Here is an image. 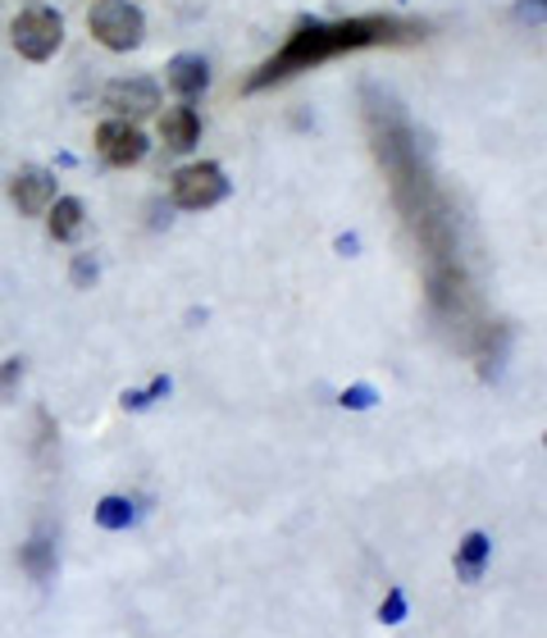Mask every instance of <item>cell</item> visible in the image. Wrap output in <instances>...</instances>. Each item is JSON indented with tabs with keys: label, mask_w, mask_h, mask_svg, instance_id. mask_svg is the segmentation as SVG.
Returning a JSON list of instances; mask_svg holds the SVG:
<instances>
[{
	"label": "cell",
	"mask_w": 547,
	"mask_h": 638,
	"mask_svg": "<svg viewBox=\"0 0 547 638\" xmlns=\"http://www.w3.org/2000/svg\"><path fill=\"white\" fill-rule=\"evenodd\" d=\"M429 28L420 19H402V14H356V19H337V23H320V19H306L288 33L274 56L260 64L251 79H247V92H265L274 83H288L297 73L316 69L324 60H337V56H352V50H370V46H406V41H420Z\"/></svg>",
	"instance_id": "obj_1"
},
{
	"label": "cell",
	"mask_w": 547,
	"mask_h": 638,
	"mask_svg": "<svg viewBox=\"0 0 547 638\" xmlns=\"http://www.w3.org/2000/svg\"><path fill=\"white\" fill-rule=\"evenodd\" d=\"M87 28L92 37L106 46V50H138L146 37V14L133 5V0H96L92 14H87Z\"/></svg>",
	"instance_id": "obj_2"
},
{
	"label": "cell",
	"mask_w": 547,
	"mask_h": 638,
	"mask_svg": "<svg viewBox=\"0 0 547 638\" xmlns=\"http://www.w3.org/2000/svg\"><path fill=\"white\" fill-rule=\"evenodd\" d=\"M10 41L23 60H33V64H46L56 50L64 46V19L56 10H46V5H33V10H23L14 19V28H10Z\"/></svg>",
	"instance_id": "obj_3"
},
{
	"label": "cell",
	"mask_w": 547,
	"mask_h": 638,
	"mask_svg": "<svg viewBox=\"0 0 547 638\" xmlns=\"http://www.w3.org/2000/svg\"><path fill=\"white\" fill-rule=\"evenodd\" d=\"M169 196L178 210H211L228 196V178L215 160H197V165H182L169 178Z\"/></svg>",
	"instance_id": "obj_4"
},
{
	"label": "cell",
	"mask_w": 547,
	"mask_h": 638,
	"mask_svg": "<svg viewBox=\"0 0 547 638\" xmlns=\"http://www.w3.org/2000/svg\"><path fill=\"white\" fill-rule=\"evenodd\" d=\"M96 151H100V160L115 165V169H133L146 160V133L133 123V119H106L96 128Z\"/></svg>",
	"instance_id": "obj_5"
},
{
	"label": "cell",
	"mask_w": 547,
	"mask_h": 638,
	"mask_svg": "<svg viewBox=\"0 0 547 638\" xmlns=\"http://www.w3.org/2000/svg\"><path fill=\"white\" fill-rule=\"evenodd\" d=\"M100 100H106V110H115V119H146L160 110V87L151 79H115Z\"/></svg>",
	"instance_id": "obj_6"
},
{
	"label": "cell",
	"mask_w": 547,
	"mask_h": 638,
	"mask_svg": "<svg viewBox=\"0 0 547 638\" xmlns=\"http://www.w3.org/2000/svg\"><path fill=\"white\" fill-rule=\"evenodd\" d=\"M10 201L23 215H41L50 201H56V173L46 169H23L10 178Z\"/></svg>",
	"instance_id": "obj_7"
},
{
	"label": "cell",
	"mask_w": 547,
	"mask_h": 638,
	"mask_svg": "<svg viewBox=\"0 0 547 638\" xmlns=\"http://www.w3.org/2000/svg\"><path fill=\"white\" fill-rule=\"evenodd\" d=\"M160 137H165L169 151L188 156V151L201 142V115L188 106V100H182V106H174V110H165L160 115Z\"/></svg>",
	"instance_id": "obj_8"
},
{
	"label": "cell",
	"mask_w": 547,
	"mask_h": 638,
	"mask_svg": "<svg viewBox=\"0 0 547 638\" xmlns=\"http://www.w3.org/2000/svg\"><path fill=\"white\" fill-rule=\"evenodd\" d=\"M165 83L182 100H192V96H201L205 87H211V64H205L201 56H192V50H188V56H174L169 69H165Z\"/></svg>",
	"instance_id": "obj_9"
},
{
	"label": "cell",
	"mask_w": 547,
	"mask_h": 638,
	"mask_svg": "<svg viewBox=\"0 0 547 638\" xmlns=\"http://www.w3.org/2000/svg\"><path fill=\"white\" fill-rule=\"evenodd\" d=\"M46 215H50L46 228H50V238L56 242H73L78 233H83V224H87V206L78 196H56L46 206Z\"/></svg>",
	"instance_id": "obj_10"
},
{
	"label": "cell",
	"mask_w": 547,
	"mask_h": 638,
	"mask_svg": "<svg viewBox=\"0 0 547 638\" xmlns=\"http://www.w3.org/2000/svg\"><path fill=\"white\" fill-rule=\"evenodd\" d=\"M488 556H492V539H488V533H479V529L465 533L461 547H456V575H461V583H479Z\"/></svg>",
	"instance_id": "obj_11"
},
{
	"label": "cell",
	"mask_w": 547,
	"mask_h": 638,
	"mask_svg": "<svg viewBox=\"0 0 547 638\" xmlns=\"http://www.w3.org/2000/svg\"><path fill=\"white\" fill-rule=\"evenodd\" d=\"M19 566L28 570V579H37V583H46V579H56V543L50 539H28L19 547Z\"/></svg>",
	"instance_id": "obj_12"
},
{
	"label": "cell",
	"mask_w": 547,
	"mask_h": 638,
	"mask_svg": "<svg viewBox=\"0 0 547 638\" xmlns=\"http://www.w3.org/2000/svg\"><path fill=\"white\" fill-rule=\"evenodd\" d=\"M133 520H138V510H133L128 497H100L96 502V525L100 529H128Z\"/></svg>",
	"instance_id": "obj_13"
},
{
	"label": "cell",
	"mask_w": 547,
	"mask_h": 638,
	"mask_svg": "<svg viewBox=\"0 0 547 638\" xmlns=\"http://www.w3.org/2000/svg\"><path fill=\"white\" fill-rule=\"evenodd\" d=\"M160 397H169V378L165 374H155L151 378V388H128L119 401H123V411H146L151 401H160Z\"/></svg>",
	"instance_id": "obj_14"
},
{
	"label": "cell",
	"mask_w": 547,
	"mask_h": 638,
	"mask_svg": "<svg viewBox=\"0 0 547 638\" xmlns=\"http://www.w3.org/2000/svg\"><path fill=\"white\" fill-rule=\"evenodd\" d=\"M374 401H379V393L370 388V383H352V388L337 397V406H343V411H370Z\"/></svg>",
	"instance_id": "obj_15"
},
{
	"label": "cell",
	"mask_w": 547,
	"mask_h": 638,
	"mask_svg": "<svg viewBox=\"0 0 547 638\" xmlns=\"http://www.w3.org/2000/svg\"><path fill=\"white\" fill-rule=\"evenodd\" d=\"M379 621H383V625H402V621H406V593H402V589H388V598H383V606H379Z\"/></svg>",
	"instance_id": "obj_16"
},
{
	"label": "cell",
	"mask_w": 547,
	"mask_h": 638,
	"mask_svg": "<svg viewBox=\"0 0 547 638\" xmlns=\"http://www.w3.org/2000/svg\"><path fill=\"white\" fill-rule=\"evenodd\" d=\"M19 383H23V361L14 356V361H0V401H10L19 393Z\"/></svg>",
	"instance_id": "obj_17"
},
{
	"label": "cell",
	"mask_w": 547,
	"mask_h": 638,
	"mask_svg": "<svg viewBox=\"0 0 547 638\" xmlns=\"http://www.w3.org/2000/svg\"><path fill=\"white\" fill-rule=\"evenodd\" d=\"M69 278H73V288H87V284H96V261H92V255H73V269H69Z\"/></svg>",
	"instance_id": "obj_18"
},
{
	"label": "cell",
	"mask_w": 547,
	"mask_h": 638,
	"mask_svg": "<svg viewBox=\"0 0 547 638\" xmlns=\"http://www.w3.org/2000/svg\"><path fill=\"white\" fill-rule=\"evenodd\" d=\"M337 251H343V255H356V251H360V238H356V233H343V238H337Z\"/></svg>",
	"instance_id": "obj_19"
}]
</instances>
